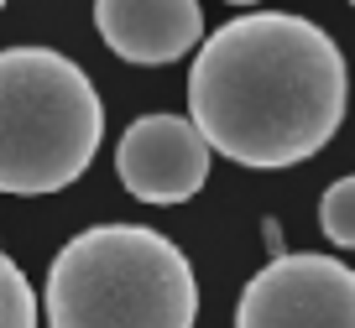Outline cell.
Here are the masks:
<instances>
[{
    "mask_svg": "<svg viewBox=\"0 0 355 328\" xmlns=\"http://www.w3.org/2000/svg\"><path fill=\"white\" fill-rule=\"evenodd\" d=\"M115 172L141 203H189L209 183V141L183 115H141L115 146Z\"/></svg>",
    "mask_w": 355,
    "mask_h": 328,
    "instance_id": "5",
    "label": "cell"
},
{
    "mask_svg": "<svg viewBox=\"0 0 355 328\" xmlns=\"http://www.w3.org/2000/svg\"><path fill=\"white\" fill-rule=\"evenodd\" d=\"M350 68L319 21L251 11L199 47L189 73V120L209 152L256 172L319 156L345 125Z\"/></svg>",
    "mask_w": 355,
    "mask_h": 328,
    "instance_id": "1",
    "label": "cell"
},
{
    "mask_svg": "<svg viewBox=\"0 0 355 328\" xmlns=\"http://www.w3.org/2000/svg\"><path fill=\"white\" fill-rule=\"evenodd\" d=\"M0 328H37V297L26 271L0 250Z\"/></svg>",
    "mask_w": 355,
    "mask_h": 328,
    "instance_id": "7",
    "label": "cell"
},
{
    "mask_svg": "<svg viewBox=\"0 0 355 328\" xmlns=\"http://www.w3.org/2000/svg\"><path fill=\"white\" fill-rule=\"evenodd\" d=\"M47 328H193L199 276L146 224H94L47 266Z\"/></svg>",
    "mask_w": 355,
    "mask_h": 328,
    "instance_id": "2",
    "label": "cell"
},
{
    "mask_svg": "<svg viewBox=\"0 0 355 328\" xmlns=\"http://www.w3.org/2000/svg\"><path fill=\"white\" fill-rule=\"evenodd\" d=\"M235 328H355V271L334 255H277L245 282Z\"/></svg>",
    "mask_w": 355,
    "mask_h": 328,
    "instance_id": "4",
    "label": "cell"
},
{
    "mask_svg": "<svg viewBox=\"0 0 355 328\" xmlns=\"http://www.w3.org/2000/svg\"><path fill=\"white\" fill-rule=\"evenodd\" d=\"M105 104L73 57L53 47L0 53V193H58L89 172Z\"/></svg>",
    "mask_w": 355,
    "mask_h": 328,
    "instance_id": "3",
    "label": "cell"
},
{
    "mask_svg": "<svg viewBox=\"0 0 355 328\" xmlns=\"http://www.w3.org/2000/svg\"><path fill=\"white\" fill-rule=\"evenodd\" d=\"M319 230L329 235L340 250H355V172L324 188V198H319Z\"/></svg>",
    "mask_w": 355,
    "mask_h": 328,
    "instance_id": "8",
    "label": "cell"
},
{
    "mask_svg": "<svg viewBox=\"0 0 355 328\" xmlns=\"http://www.w3.org/2000/svg\"><path fill=\"white\" fill-rule=\"evenodd\" d=\"M94 26H100L105 47H115V57L162 68L199 47L204 6H193V0H100Z\"/></svg>",
    "mask_w": 355,
    "mask_h": 328,
    "instance_id": "6",
    "label": "cell"
}]
</instances>
